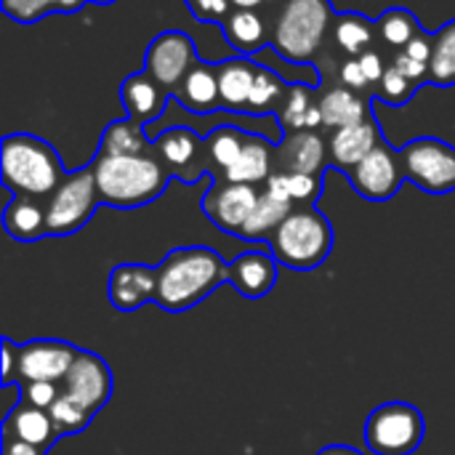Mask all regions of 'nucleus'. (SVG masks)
Masks as SVG:
<instances>
[{
	"label": "nucleus",
	"mask_w": 455,
	"mask_h": 455,
	"mask_svg": "<svg viewBox=\"0 0 455 455\" xmlns=\"http://www.w3.org/2000/svg\"><path fill=\"white\" fill-rule=\"evenodd\" d=\"M197 64L200 59H197L195 43L181 29L160 32L144 53V72L155 83H160L165 91H176Z\"/></svg>",
	"instance_id": "nucleus-9"
},
{
	"label": "nucleus",
	"mask_w": 455,
	"mask_h": 455,
	"mask_svg": "<svg viewBox=\"0 0 455 455\" xmlns=\"http://www.w3.org/2000/svg\"><path fill=\"white\" fill-rule=\"evenodd\" d=\"M221 29L227 35V43L235 45L240 53H256L261 51L269 37H267V27L264 19L256 11H245V8H235L224 21Z\"/></svg>",
	"instance_id": "nucleus-27"
},
{
	"label": "nucleus",
	"mask_w": 455,
	"mask_h": 455,
	"mask_svg": "<svg viewBox=\"0 0 455 455\" xmlns=\"http://www.w3.org/2000/svg\"><path fill=\"white\" fill-rule=\"evenodd\" d=\"M275 173V147L264 139V136H253L248 133V141L240 152V157L235 160V165H229L224 171V181H235V184H267L269 176Z\"/></svg>",
	"instance_id": "nucleus-21"
},
{
	"label": "nucleus",
	"mask_w": 455,
	"mask_h": 455,
	"mask_svg": "<svg viewBox=\"0 0 455 455\" xmlns=\"http://www.w3.org/2000/svg\"><path fill=\"white\" fill-rule=\"evenodd\" d=\"M331 21V0H283L272 24L269 45L288 64H309L320 51Z\"/></svg>",
	"instance_id": "nucleus-5"
},
{
	"label": "nucleus",
	"mask_w": 455,
	"mask_h": 455,
	"mask_svg": "<svg viewBox=\"0 0 455 455\" xmlns=\"http://www.w3.org/2000/svg\"><path fill=\"white\" fill-rule=\"evenodd\" d=\"M93 3H112V0H93Z\"/></svg>",
	"instance_id": "nucleus-51"
},
{
	"label": "nucleus",
	"mask_w": 455,
	"mask_h": 455,
	"mask_svg": "<svg viewBox=\"0 0 455 455\" xmlns=\"http://www.w3.org/2000/svg\"><path fill=\"white\" fill-rule=\"evenodd\" d=\"M0 355H3L0 387L16 384V371H19V344H13L8 336H3V339H0Z\"/></svg>",
	"instance_id": "nucleus-41"
},
{
	"label": "nucleus",
	"mask_w": 455,
	"mask_h": 455,
	"mask_svg": "<svg viewBox=\"0 0 455 455\" xmlns=\"http://www.w3.org/2000/svg\"><path fill=\"white\" fill-rule=\"evenodd\" d=\"M99 189L93 168H80L64 176V181L45 200L48 237H67L80 232L99 208Z\"/></svg>",
	"instance_id": "nucleus-7"
},
{
	"label": "nucleus",
	"mask_w": 455,
	"mask_h": 455,
	"mask_svg": "<svg viewBox=\"0 0 455 455\" xmlns=\"http://www.w3.org/2000/svg\"><path fill=\"white\" fill-rule=\"evenodd\" d=\"M323 112V125L328 128H344V125H355L371 117V107L352 91V88H331L323 101L317 104Z\"/></svg>",
	"instance_id": "nucleus-26"
},
{
	"label": "nucleus",
	"mask_w": 455,
	"mask_h": 455,
	"mask_svg": "<svg viewBox=\"0 0 455 455\" xmlns=\"http://www.w3.org/2000/svg\"><path fill=\"white\" fill-rule=\"evenodd\" d=\"M264 187L277 192L280 197L291 200L296 208L299 205H312L323 195V179L320 176H309V173H283V171H275Z\"/></svg>",
	"instance_id": "nucleus-30"
},
{
	"label": "nucleus",
	"mask_w": 455,
	"mask_h": 455,
	"mask_svg": "<svg viewBox=\"0 0 455 455\" xmlns=\"http://www.w3.org/2000/svg\"><path fill=\"white\" fill-rule=\"evenodd\" d=\"M381 37L392 45V48H405L421 29H419V21L416 16L408 11V8H389L379 16L376 21Z\"/></svg>",
	"instance_id": "nucleus-35"
},
{
	"label": "nucleus",
	"mask_w": 455,
	"mask_h": 455,
	"mask_svg": "<svg viewBox=\"0 0 455 455\" xmlns=\"http://www.w3.org/2000/svg\"><path fill=\"white\" fill-rule=\"evenodd\" d=\"M408 56H413L416 61H424V64H429V59H432V37L429 35H424V32H419L405 48H403Z\"/></svg>",
	"instance_id": "nucleus-43"
},
{
	"label": "nucleus",
	"mask_w": 455,
	"mask_h": 455,
	"mask_svg": "<svg viewBox=\"0 0 455 455\" xmlns=\"http://www.w3.org/2000/svg\"><path fill=\"white\" fill-rule=\"evenodd\" d=\"M333 251V227L315 205H299L269 237V253L293 272H312Z\"/></svg>",
	"instance_id": "nucleus-4"
},
{
	"label": "nucleus",
	"mask_w": 455,
	"mask_h": 455,
	"mask_svg": "<svg viewBox=\"0 0 455 455\" xmlns=\"http://www.w3.org/2000/svg\"><path fill=\"white\" fill-rule=\"evenodd\" d=\"M312 91L309 85L304 83H293L288 88V96H285V104H283V128L291 133V131H307V117H309V109H312Z\"/></svg>",
	"instance_id": "nucleus-36"
},
{
	"label": "nucleus",
	"mask_w": 455,
	"mask_h": 455,
	"mask_svg": "<svg viewBox=\"0 0 455 455\" xmlns=\"http://www.w3.org/2000/svg\"><path fill=\"white\" fill-rule=\"evenodd\" d=\"M120 99H123L128 117H133L144 125L155 123L165 109V88L160 83H155L144 69L136 75H128L123 80Z\"/></svg>",
	"instance_id": "nucleus-20"
},
{
	"label": "nucleus",
	"mask_w": 455,
	"mask_h": 455,
	"mask_svg": "<svg viewBox=\"0 0 455 455\" xmlns=\"http://www.w3.org/2000/svg\"><path fill=\"white\" fill-rule=\"evenodd\" d=\"M0 455H45L40 448L21 443L11 435H0Z\"/></svg>",
	"instance_id": "nucleus-45"
},
{
	"label": "nucleus",
	"mask_w": 455,
	"mask_h": 455,
	"mask_svg": "<svg viewBox=\"0 0 455 455\" xmlns=\"http://www.w3.org/2000/svg\"><path fill=\"white\" fill-rule=\"evenodd\" d=\"M424 435L427 421L421 411L403 400L379 405L365 421V445L376 455H413Z\"/></svg>",
	"instance_id": "nucleus-6"
},
{
	"label": "nucleus",
	"mask_w": 455,
	"mask_h": 455,
	"mask_svg": "<svg viewBox=\"0 0 455 455\" xmlns=\"http://www.w3.org/2000/svg\"><path fill=\"white\" fill-rule=\"evenodd\" d=\"M349 173V181L355 187V192L371 203H387L392 200L403 181H405V173H403V165H400V155L387 144L381 141L363 163H357Z\"/></svg>",
	"instance_id": "nucleus-10"
},
{
	"label": "nucleus",
	"mask_w": 455,
	"mask_h": 455,
	"mask_svg": "<svg viewBox=\"0 0 455 455\" xmlns=\"http://www.w3.org/2000/svg\"><path fill=\"white\" fill-rule=\"evenodd\" d=\"M107 296L117 312H136L157 299V269L147 264H117L109 272Z\"/></svg>",
	"instance_id": "nucleus-14"
},
{
	"label": "nucleus",
	"mask_w": 455,
	"mask_h": 455,
	"mask_svg": "<svg viewBox=\"0 0 455 455\" xmlns=\"http://www.w3.org/2000/svg\"><path fill=\"white\" fill-rule=\"evenodd\" d=\"M0 176L13 195L48 200L67 173L56 149L45 139L8 133L0 144Z\"/></svg>",
	"instance_id": "nucleus-3"
},
{
	"label": "nucleus",
	"mask_w": 455,
	"mask_h": 455,
	"mask_svg": "<svg viewBox=\"0 0 455 455\" xmlns=\"http://www.w3.org/2000/svg\"><path fill=\"white\" fill-rule=\"evenodd\" d=\"M112 389H115V381H112V371H109L107 360H101L99 355H93L88 349L77 352L69 373L61 381V392L75 397L93 413H99L109 403Z\"/></svg>",
	"instance_id": "nucleus-13"
},
{
	"label": "nucleus",
	"mask_w": 455,
	"mask_h": 455,
	"mask_svg": "<svg viewBox=\"0 0 455 455\" xmlns=\"http://www.w3.org/2000/svg\"><path fill=\"white\" fill-rule=\"evenodd\" d=\"M155 149H157V157L163 160V165L168 168V173L181 179L184 184H195L205 171L200 165V152L205 149V144L189 128L163 131L155 139Z\"/></svg>",
	"instance_id": "nucleus-16"
},
{
	"label": "nucleus",
	"mask_w": 455,
	"mask_h": 455,
	"mask_svg": "<svg viewBox=\"0 0 455 455\" xmlns=\"http://www.w3.org/2000/svg\"><path fill=\"white\" fill-rule=\"evenodd\" d=\"M328 163L331 152L315 131H291L275 149V171L283 173H309L323 179Z\"/></svg>",
	"instance_id": "nucleus-15"
},
{
	"label": "nucleus",
	"mask_w": 455,
	"mask_h": 455,
	"mask_svg": "<svg viewBox=\"0 0 455 455\" xmlns=\"http://www.w3.org/2000/svg\"><path fill=\"white\" fill-rule=\"evenodd\" d=\"M360 59V67H363V72H365V77H368V83H379L381 77H384V61H381V56L376 53V51H365L363 56H357Z\"/></svg>",
	"instance_id": "nucleus-44"
},
{
	"label": "nucleus",
	"mask_w": 455,
	"mask_h": 455,
	"mask_svg": "<svg viewBox=\"0 0 455 455\" xmlns=\"http://www.w3.org/2000/svg\"><path fill=\"white\" fill-rule=\"evenodd\" d=\"M336 43L349 56H363L368 45L373 43V24L363 13H344L336 19Z\"/></svg>",
	"instance_id": "nucleus-33"
},
{
	"label": "nucleus",
	"mask_w": 455,
	"mask_h": 455,
	"mask_svg": "<svg viewBox=\"0 0 455 455\" xmlns=\"http://www.w3.org/2000/svg\"><path fill=\"white\" fill-rule=\"evenodd\" d=\"M3 435H11L21 443H29V445L40 448L43 453H48L56 445V440L61 437L51 413L43 408H35L24 400L8 416H3Z\"/></svg>",
	"instance_id": "nucleus-19"
},
{
	"label": "nucleus",
	"mask_w": 455,
	"mask_h": 455,
	"mask_svg": "<svg viewBox=\"0 0 455 455\" xmlns=\"http://www.w3.org/2000/svg\"><path fill=\"white\" fill-rule=\"evenodd\" d=\"M0 3H3L5 16H11L19 24H32L51 11L45 0H0Z\"/></svg>",
	"instance_id": "nucleus-38"
},
{
	"label": "nucleus",
	"mask_w": 455,
	"mask_h": 455,
	"mask_svg": "<svg viewBox=\"0 0 455 455\" xmlns=\"http://www.w3.org/2000/svg\"><path fill=\"white\" fill-rule=\"evenodd\" d=\"M245 141H248V133L235 128V125H219L205 139V155H208V163L219 168V179L224 176V171L229 165H235V160L240 157Z\"/></svg>",
	"instance_id": "nucleus-31"
},
{
	"label": "nucleus",
	"mask_w": 455,
	"mask_h": 455,
	"mask_svg": "<svg viewBox=\"0 0 455 455\" xmlns=\"http://www.w3.org/2000/svg\"><path fill=\"white\" fill-rule=\"evenodd\" d=\"M197 21H224L235 8L232 0H184Z\"/></svg>",
	"instance_id": "nucleus-40"
},
{
	"label": "nucleus",
	"mask_w": 455,
	"mask_h": 455,
	"mask_svg": "<svg viewBox=\"0 0 455 455\" xmlns=\"http://www.w3.org/2000/svg\"><path fill=\"white\" fill-rule=\"evenodd\" d=\"M288 88L291 85H285L277 72H272L269 67L256 64V83H253V91H251V99H248L245 109L253 112V115H267L288 96Z\"/></svg>",
	"instance_id": "nucleus-32"
},
{
	"label": "nucleus",
	"mask_w": 455,
	"mask_h": 455,
	"mask_svg": "<svg viewBox=\"0 0 455 455\" xmlns=\"http://www.w3.org/2000/svg\"><path fill=\"white\" fill-rule=\"evenodd\" d=\"M317 455H363L357 448H352V445H328V448H323Z\"/></svg>",
	"instance_id": "nucleus-49"
},
{
	"label": "nucleus",
	"mask_w": 455,
	"mask_h": 455,
	"mask_svg": "<svg viewBox=\"0 0 455 455\" xmlns=\"http://www.w3.org/2000/svg\"><path fill=\"white\" fill-rule=\"evenodd\" d=\"M51 419H53V424H56V429H59V435L61 437H72V435H80L91 421H93V411L91 408H85L83 403H77L75 397H69V395H64L61 392V397L51 405Z\"/></svg>",
	"instance_id": "nucleus-34"
},
{
	"label": "nucleus",
	"mask_w": 455,
	"mask_h": 455,
	"mask_svg": "<svg viewBox=\"0 0 455 455\" xmlns=\"http://www.w3.org/2000/svg\"><path fill=\"white\" fill-rule=\"evenodd\" d=\"M149 141L144 136V123L133 117L115 120L107 125L99 141V155H147Z\"/></svg>",
	"instance_id": "nucleus-28"
},
{
	"label": "nucleus",
	"mask_w": 455,
	"mask_h": 455,
	"mask_svg": "<svg viewBox=\"0 0 455 455\" xmlns=\"http://www.w3.org/2000/svg\"><path fill=\"white\" fill-rule=\"evenodd\" d=\"M395 67H397L408 80H413L416 85H419V80H421V77H429V64L416 61V59H413V56H408L405 51H400V53L395 56Z\"/></svg>",
	"instance_id": "nucleus-42"
},
{
	"label": "nucleus",
	"mask_w": 455,
	"mask_h": 455,
	"mask_svg": "<svg viewBox=\"0 0 455 455\" xmlns=\"http://www.w3.org/2000/svg\"><path fill=\"white\" fill-rule=\"evenodd\" d=\"M403 173L411 184L429 195H451L455 192V147L435 139L421 136L408 141L400 152Z\"/></svg>",
	"instance_id": "nucleus-8"
},
{
	"label": "nucleus",
	"mask_w": 455,
	"mask_h": 455,
	"mask_svg": "<svg viewBox=\"0 0 455 455\" xmlns=\"http://www.w3.org/2000/svg\"><path fill=\"white\" fill-rule=\"evenodd\" d=\"M219 72V93L224 109H245L253 83H256V61H248L245 56L227 59L216 67Z\"/></svg>",
	"instance_id": "nucleus-23"
},
{
	"label": "nucleus",
	"mask_w": 455,
	"mask_h": 455,
	"mask_svg": "<svg viewBox=\"0 0 455 455\" xmlns=\"http://www.w3.org/2000/svg\"><path fill=\"white\" fill-rule=\"evenodd\" d=\"M341 80H344L352 91L368 85V77H365V72H363V67H360V59H352V61H347V64L341 67Z\"/></svg>",
	"instance_id": "nucleus-46"
},
{
	"label": "nucleus",
	"mask_w": 455,
	"mask_h": 455,
	"mask_svg": "<svg viewBox=\"0 0 455 455\" xmlns=\"http://www.w3.org/2000/svg\"><path fill=\"white\" fill-rule=\"evenodd\" d=\"M176 96L179 101L197 112V115H205V112H213L221 107V93H219V72L211 67V64H197L187 77L184 83L176 88Z\"/></svg>",
	"instance_id": "nucleus-24"
},
{
	"label": "nucleus",
	"mask_w": 455,
	"mask_h": 455,
	"mask_svg": "<svg viewBox=\"0 0 455 455\" xmlns=\"http://www.w3.org/2000/svg\"><path fill=\"white\" fill-rule=\"evenodd\" d=\"M99 200L109 208L131 211L155 203L168 187V168L155 155H96L91 163Z\"/></svg>",
	"instance_id": "nucleus-2"
},
{
	"label": "nucleus",
	"mask_w": 455,
	"mask_h": 455,
	"mask_svg": "<svg viewBox=\"0 0 455 455\" xmlns=\"http://www.w3.org/2000/svg\"><path fill=\"white\" fill-rule=\"evenodd\" d=\"M259 195L261 192L251 184H235V181L219 179L203 195V213L221 232L240 237L243 227L248 224V219L259 203Z\"/></svg>",
	"instance_id": "nucleus-12"
},
{
	"label": "nucleus",
	"mask_w": 455,
	"mask_h": 455,
	"mask_svg": "<svg viewBox=\"0 0 455 455\" xmlns=\"http://www.w3.org/2000/svg\"><path fill=\"white\" fill-rule=\"evenodd\" d=\"M155 269H157L155 304L171 315L197 307L216 288L229 283V264L213 248H203V245L173 248Z\"/></svg>",
	"instance_id": "nucleus-1"
},
{
	"label": "nucleus",
	"mask_w": 455,
	"mask_h": 455,
	"mask_svg": "<svg viewBox=\"0 0 455 455\" xmlns=\"http://www.w3.org/2000/svg\"><path fill=\"white\" fill-rule=\"evenodd\" d=\"M3 227L19 243H35L40 237H48L45 200L13 195V200L3 211Z\"/></svg>",
	"instance_id": "nucleus-22"
},
{
	"label": "nucleus",
	"mask_w": 455,
	"mask_h": 455,
	"mask_svg": "<svg viewBox=\"0 0 455 455\" xmlns=\"http://www.w3.org/2000/svg\"><path fill=\"white\" fill-rule=\"evenodd\" d=\"M296 205L291 203V200H285V197H280L277 192H272V189H261V195H259V203H256V208H253V213H251V219H248V224L243 227V232H240V237L243 240H251V243H256V240H269L275 232H277V227L291 216V211H293Z\"/></svg>",
	"instance_id": "nucleus-25"
},
{
	"label": "nucleus",
	"mask_w": 455,
	"mask_h": 455,
	"mask_svg": "<svg viewBox=\"0 0 455 455\" xmlns=\"http://www.w3.org/2000/svg\"><path fill=\"white\" fill-rule=\"evenodd\" d=\"M275 0H232V8H245V11H256L261 5H269Z\"/></svg>",
	"instance_id": "nucleus-50"
},
{
	"label": "nucleus",
	"mask_w": 455,
	"mask_h": 455,
	"mask_svg": "<svg viewBox=\"0 0 455 455\" xmlns=\"http://www.w3.org/2000/svg\"><path fill=\"white\" fill-rule=\"evenodd\" d=\"M77 347L59 339H32L19 347V371L16 384H35V381H51L61 384L69 373Z\"/></svg>",
	"instance_id": "nucleus-11"
},
{
	"label": "nucleus",
	"mask_w": 455,
	"mask_h": 455,
	"mask_svg": "<svg viewBox=\"0 0 455 455\" xmlns=\"http://www.w3.org/2000/svg\"><path fill=\"white\" fill-rule=\"evenodd\" d=\"M429 83L440 88L455 85V19L432 35Z\"/></svg>",
	"instance_id": "nucleus-29"
},
{
	"label": "nucleus",
	"mask_w": 455,
	"mask_h": 455,
	"mask_svg": "<svg viewBox=\"0 0 455 455\" xmlns=\"http://www.w3.org/2000/svg\"><path fill=\"white\" fill-rule=\"evenodd\" d=\"M3 397H5V403H3V416H8L19 403H21V384H8V387H3Z\"/></svg>",
	"instance_id": "nucleus-47"
},
{
	"label": "nucleus",
	"mask_w": 455,
	"mask_h": 455,
	"mask_svg": "<svg viewBox=\"0 0 455 455\" xmlns=\"http://www.w3.org/2000/svg\"><path fill=\"white\" fill-rule=\"evenodd\" d=\"M61 397V384H51V381H35V384H21V400L35 405V408H43V411H51V405Z\"/></svg>",
	"instance_id": "nucleus-39"
},
{
	"label": "nucleus",
	"mask_w": 455,
	"mask_h": 455,
	"mask_svg": "<svg viewBox=\"0 0 455 455\" xmlns=\"http://www.w3.org/2000/svg\"><path fill=\"white\" fill-rule=\"evenodd\" d=\"M48 3V8L51 11H64V13H72V11H77L85 0H45Z\"/></svg>",
	"instance_id": "nucleus-48"
},
{
	"label": "nucleus",
	"mask_w": 455,
	"mask_h": 455,
	"mask_svg": "<svg viewBox=\"0 0 455 455\" xmlns=\"http://www.w3.org/2000/svg\"><path fill=\"white\" fill-rule=\"evenodd\" d=\"M413 93H416V83L408 80L395 64L387 67L384 77L379 80V96H381L387 104H392V107H403V104L411 101Z\"/></svg>",
	"instance_id": "nucleus-37"
},
{
	"label": "nucleus",
	"mask_w": 455,
	"mask_h": 455,
	"mask_svg": "<svg viewBox=\"0 0 455 455\" xmlns=\"http://www.w3.org/2000/svg\"><path fill=\"white\" fill-rule=\"evenodd\" d=\"M229 285L243 299H264L277 285V259L264 251H245L229 264Z\"/></svg>",
	"instance_id": "nucleus-17"
},
{
	"label": "nucleus",
	"mask_w": 455,
	"mask_h": 455,
	"mask_svg": "<svg viewBox=\"0 0 455 455\" xmlns=\"http://www.w3.org/2000/svg\"><path fill=\"white\" fill-rule=\"evenodd\" d=\"M381 144L376 120L368 117L363 123L355 125H344L336 128L331 141H328V152H331V163L341 171H352L357 163H363L376 147Z\"/></svg>",
	"instance_id": "nucleus-18"
}]
</instances>
